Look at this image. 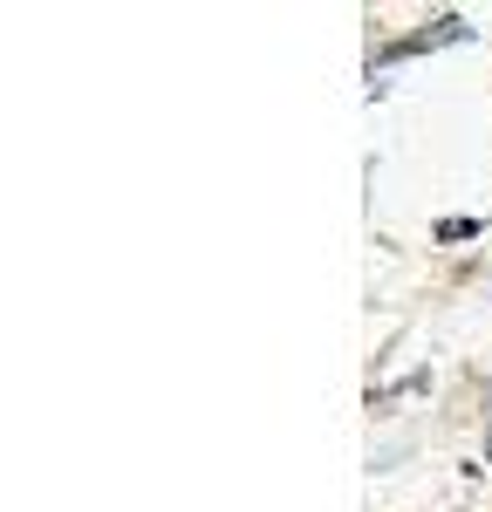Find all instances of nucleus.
I'll return each instance as SVG.
<instances>
[{"label": "nucleus", "mask_w": 492, "mask_h": 512, "mask_svg": "<svg viewBox=\"0 0 492 512\" xmlns=\"http://www.w3.org/2000/svg\"><path fill=\"white\" fill-rule=\"evenodd\" d=\"M479 233H486L479 219H445V226H438V239H445V246H458V239H479Z\"/></svg>", "instance_id": "f257e3e1"}]
</instances>
